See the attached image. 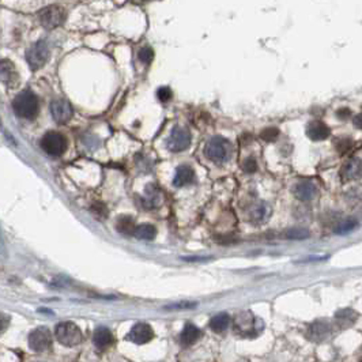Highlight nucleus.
Instances as JSON below:
<instances>
[{
	"label": "nucleus",
	"instance_id": "1",
	"mask_svg": "<svg viewBox=\"0 0 362 362\" xmlns=\"http://www.w3.org/2000/svg\"><path fill=\"white\" fill-rule=\"evenodd\" d=\"M204 154L212 162L224 163L230 158L232 145L225 137L214 136L207 142V145L204 147Z\"/></svg>",
	"mask_w": 362,
	"mask_h": 362
},
{
	"label": "nucleus",
	"instance_id": "2",
	"mask_svg": "<svg viewBox=\"0 0 362 362\" xmlns=\"http://www.w3.org/2000/svg\"><path fill=\"white\" fill-rule=\"evenodd\" d=\"M13 108L15 115L22 119H34L38 113V100L36 94L32 92L19 93L13 102Z\"/></svg>",
	"mask_w": 362,
	"mask_h": 362
},
{
	"label": "nucleus",
	"instance_id": "3",
	"mask_svg": "<svg viewBox=\"0 0 362 362\" xmlns=\"http://www.w3.org/2000/svg\"><path fill=\"white\" fill-rule=\"evenodd\" d=\"M54 335H56L59 343H62L63 346H67V347L79 345L80 342L83 341V333L79 327L72 321L59 323L54 328Z\"/></svg>",
	"mask_w": 362,
	"mask_h": 362
},
{
	"label": "nucleus",
	"instance_id": "4",
	"mask_svg": "<svg viewBox=\"0 0 362 362\" xmlns=\"http://www.w3.org/2000/svg\"><path fill=\"white\" fill-rule=\"evenodd\" d=\"M38 19L45 29H54L66 21V11L60 6H48L38 13Z\"/></svg>",
	"mask_w": 362,
	"mask_h": 362
},
{
	"label": "nucleus",
	"instance_id": "5",
	"mask_svg": "<svg viewBox=\"0 0 362 362\" xmlns=\"http://www.w3.org/2000/svg\"><path fill=\"white\" fill-rule=\"evenodd\" d=\"M42 150L52 157H60L67 149L66 137L59 132H48L41 139Z\"/></svg>",
	"mask_w": 362,
	"mask_h": 362
},
{
	"label": "nucleus",
	"instance_id": "6",
	"mask_svg": "<svg viewBox=\"0 0 362 362\" xmlns=\"http://www.w3.org/2000/svg\"><path fill=\"white\" fill-rule=\"evenodd\" d=\"M48 59H49V48L46 45V42L44 41L36 42L26 53L27 64L33 71L42 68L48 62Z\"/></svg>",
	"mask_w": 362,
	"mask_h": 362
},
{
	"label": "nucleus",
	"instance_id": "7",
	"mask_svg": "<svg viewBox=\"0 0 362 362\" xmlns=\"http://www.w3.org/2000/svg\"><path fill=\"white\" fill-rule=\"evenodd\" d=\"M191 145V132L183 127H175L172 131L171 136L168 137L166 147L172 153H180V151L188 149Z\"/></svg>",
	"mask_w": 362,
	"mask_h": 362
},
{
	"label": "nucleus",
	"instance_id": "8",
	"mask_svg": "<svg viewBox=\"0 0 362 362\" xmlns=\"http://www.w3.org/2000/svg\"><path fill=\"white\" fill-rule=\"evenodd\" d=\"M52 345V335L46 327H38L29 335V347L36 353H42Z\"/></svg>",
	"mask_w": 362,
	"mask_h": 362
},
{
	"label": "nucleus",
	"instance_id": "9",
	"mask_svg": "<svg viewBox=\"0 0 362 362\" xmlns=\"http://www.w3.org/2000/svg\"><path fill=\"white\" fill-rule=\"evenodd\" d=\"M50 113H52V117L58 124H66L71 120L74 110H72V106L68 101L59 98V100L52 101Z\"/></svg>",
	"mask_w": 362,
	"mask_h": 362
},
{
	"label": "nucleus",
	"instance_id": "10",
	"mask_svg": "<svg viewBox=\"0 0 362 362\" xmlns=\"http://www.w3.org/2000/svg\"><path fill=\"white\" fill-rule=\"evenodd\" d=\"M154 338V331L150 325L146 323H137L131 328L129 333L127 335V339L136 345H145L147 342H150Z\"/></svg>",
	"mask_w": 362,
	"mask_h": 362
},
{
	"label": "nucleus",
	"instance_id": "11",
	"mask_svg": "<svg viewBox=\"0 0 362 362\" xmlns=\"http://www.w3.org/2000/svg\"><path fill=\"white\" fill-rule=\"evenodd\" d=\"M0 82L5 83L7 88H17V85L19 83L17 68L14 66V63L7 59L0 60Z\"/></svg>",
	"mask_w": 362,
	"mask_h": 362
},
{
	"label": "nucleus",
	"instance_id": "12",
	"mask_svg": "<svg viewBox=\"0 0 362 362\" xmlns=\"http://www.w3.org/2000/svg\"><path fill=\"white\" fill-rule=\"evenodd\" d=\"M271 214H272V208H271L270 204L266 203V202H259L250 208L249 218L250 221L256 225H263L270 219Z\"/></svg>",
	"mask_w": 362,
	"mask_h": 362
},
{
	"label": "nucleus",
	"instance_id": "13",
	"mask_svg": "<svg viewBox=\"0 0 362 362\" xmlns=\"http://www.w3.org/2000/svg\"><path fill=\"white\" fill-rule=\"evenodd\" d=\"M293 193L296 195L297 199L302 200V202H308L312 200L317 193L316 184L311 181V180H302L300 183H297L293 188Z\"/></svg>",
	"mask_w": 362,
	"mask_h": 362
},
{
	"label": "nucleus",
	"instance_id": "14",
	"mask_svg": "<svg viewBox=\"0 0 362 362\" xmlns=\"http://www.w3.org/2000/svg\"><path fill=\"white\" fill-rule=\"evenodd\" d=\"M359 175H361V161L358 158L347 161L341 169V180L345 183L358 179Z\"/></svg>",
	"mask_w": 362,
	"mask_h": 362
},
{
	"label": "nucleus",
	"instance_id": "15",
	"mask_svg": "<svg viewBox=\"0 0 362 362\" xmlns=\"http://www.w3.org/2000/svg\"><path fill=\"white\" fill-rule=\"evenodd\" d=\"M329 133L331 131L323 121H312L307 128V135L315 142L324 141L329 136Z\"/></svg>",
	"mask_w": 362,
	"mask_h": 362
},
{
	"label": "nucleus",
	"instance_id": "16",
	"mask_svg": "<svg viewBox=\"0 0 362 362\" xmlns=\"http://www.w3.org/2000/svg\"><path fill=\"white\" fill-rule=\"evenodd\" d=\"M195 179V172L191 166L188 165H181L180 168H177L176 171L175 179H173V184L175 187H184L187 184H191Z\"/></svg>",
	"mask_w": 362,
	"mask_h": 362
},
{
	"label": "nucleus",
	"instance_id": "17",
	"mask_svg": "<svg viewBox=\"0 0 362 362\" xmlns=\"http://www.w3.org/2000/svg\"><path fill=\"white\" fill-rule=\"evenodd\" d=\"M93 342H94L97 349H106L108 346L112 345L113 342V335L112 332H110V329L106 328V327H98V328L94 331Z\"/></svg>",
	"mask_w": 362,
	"mask_h": 362
},
{
	"label": "nucleus",
	"instance_id": "18",
	"mask_svg": "<svg viewBox=\"0 0 362 362\" xmlns=\"http://www.w3.org/2000/svg\"><path fill=\"white\" fill-rule=\"evenodd\" d=\"M200 335H202V332H200V329L198 328L196 325L187 324L184 327L181 335H180V343H181L184 347L191 346L199 339Z\"/></svg>",
	"mask_w": 362,
	"mask_h": 362
},
{
	"label": "nucleus",
	"instance_id": "19",
	"mask_svg": "<svg viewBox=\"0 0 362 362\" xmlns=\"http://www.w3.org/2000/svg\"><path fill=\"white\" fill-rule=\"evenodd\" d=\"M116 229L119 230L121 234L129 236V234L135 233L136 225H135V221L132 219V216L121 215L116 222Z\"/></svg>",
	"mask_w": 362,
	"mask_h": 362
},
{
	"label": "nucleus",
	"instance_id": "20",
	"mask_svg": "<svg viewBox=\"0 0 362 362\" xmlns=\"http://www.w3.org/2000/svg\"><path fill=\"white\" fill-rule=\"evenodd\" d=\"M230 317L226 313H219L210 320V328L214 332H224L228 327H229Z\"/></svg>",
	"mask_w": 362,
	"mask_h": 362
},
{
	"label": "nucleus",
	"instance_id": "21",
	"mask_svg": "<svg viewBox=\"0 0 362 362\" xmlns=\"http://www.w3.org/2000/svg\"><path fill=\"white\" fill-rule=\"evenodd\" d=\"M133 236L139 240H145V241H151L154 240L155 236H157V229H155L153 225H149V224H143V225L137 226L135 229V233Z\"/></svg>",
	"mask_w": 362,
	"mask_h": 362
},
{
	"label": "nucleus",
	"instance_id": "22",
	"mask_svg": "<svg viewBox=\"0 0 362 362\" xmlns=\"http://www.w3.org/2000/svg\"><path fill=\"white\" fill-rule=\"evenodd\" d=\"M311 236V232H309L307 228H292L286 232V238L289 240H307V238Z\"/></svg>",
	"mask_w": 362,
	"mask_h": 362
},
{
	"label": "nucleus",
	"instance_id": "23",
	"mask_svg": "<svg viewBox=\"0 0 362 362\" xmlns=\"http://www.w3.org/2000/svg\"><path fill=\"white\" fill-rule=\"evenodd\" d=\"M327 329H328V327L324 323H315L311 327V338L313 341H323L325 333H327Z\"/></svg>",
	"mask_w": 362,
	"mask_h": 362
},
{
	"label": "nucleus",
	"instance_id": "24",
	"mask_svg": "<svg viewBox=\"0 0 362 362\" xmlns=\"http://www.w3.org/2000/svg\"><path fill=\"white\" fill-rule=\"evenodd\" d=\"M357 226V221L354 218H347L345 221H342L339 225L335 228V233L337 234H347L350 233L351 230L355 229Z\"/></svg>",
	"mask_w": 362,
	"mask_h": 362
},
{
	"label": "nucleus",
	"instance_id": "25",
	"mask_svg": "<svg viewBox=\"0 0 362 362\" xmlns=\"http://www.w3.org/2000/svg\"><path fill=\"white\" fill-rule=\"evenodd\" d=\"M137 58H139V60H141L142 63L149 64V63H150L151 60L154 59V50L151 49V48H143V49L139 50Z\"/></svg>",
	"mask_w": 362,
	"mask_h": 362
},
{
	"label": "nucleus",
	"instance_id": "26",
	"mask_svg": "<svg viewBox=\"0 0 362 362\" xmlns=\"http://www.w3.org/2000/svg\"><path fill=\"white\" fill-rule=\"evenodd\" d=\"M279 136V129L278 128H267L260 133V137L263 141L266 142H274L276 137Z\"/></svg>",
	"mask_w": 362,
	"mask_h": 362
},
{
	"label": "nucleus",
	"instance_id": "27",
	"mask_svg": "<svg viewBox=\"0 0 362 362\" xmlns=\"http://www.w3.org/2000/svg\"><path fill=\"white\" fill-rule=\"evenodd\" d=\"M172 96H173V93H172L171 89L166 88V86L159 88L158 92H157V97H158V100L162 101V102H166V101L171 100Z\"/></svg>",
	"mask_w": 362,
	"mask_h": 362
},
{
	"label": "nucleus",
	"instance_id": "28",
	"mask_svg": "<svg viewBox=\"0 0 362 362\" xmlns=\"http://www.w3.org/2000/svg\"><path fill=\"white\" fill-rule=\"evenodd\" d=\"M10 321H11V319H10V316L7 315V313L0 312V335L5 333L6 329L9 328Z\"/></svg>",
	"mask_w": 362,
	"mask_h": 362
},
{
	"label": "nucleus",
	"instance_id": "29",
	"mask_svg": "<svg viewBox=\"0 0 362 362\" xmlns=\"http://www.w3.org/2000/svg\"><path fill=\"white\" fill-rule=\"evenodd\" d=\"M244 169H245L248 173H254L258 169V163H256V159L255 158H246L244 161Z\"/></svg>",
	"mask_w": 362,
	"mask_h": 362
},
{
	"label": "nucleus",
	"instance_id": "30",
	"mask_svg": "<svg viewBox=\"0 0 362 362\" xmlns=\"http://www.w3.org/2000/svg\"><path fill=\"white\" fill-rule=\"evenodd\" d=\"M0 255H6V244H5V238H3V233H2V229H0Z\"/></svg>",
	"mask_w": 362,
	"mask_h": 362
},
{
	"label": "nucleus",
	"instance_id": "31",
	"mask_svg": "<svg viewBox=\"0 0 362 362\" xmlns=\"http://www.w3.org/2000/svg\"><path fill=\"white\" fill-rule=\"evenodd\" d=\"M354 121H355V124H357L358 128L361 129V128H362V125H361V115H358V116L355 117V120H354Z\"/></svg>",
	"mask_w": 362,
	"mask_h": 362
},
{
	"label": "nucleus",
	"instance_id": "32",
	"mask_svg": "<svg viewBox=\"0 0 362 362\" xmlns=\"http://www.w3.org/2000/svg\"><path fill=\"white\" fill-rule=\"evenodd\" d=\"M349 113H350V110H347V109H346V110H345V115H349ZM338 115H343V112H342V110H341V112H338Z\"/></svg>",
	"mask_w": 362,
	"mask_h": 362
}]
</instances>
